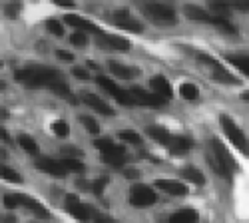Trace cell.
Here are the masks:
<instances>
[{
  "instance_id": "cell-1",
  "label": "cell",
  "mask_w": 249,
  "mask_h": 223,
  "mask_svg": "<svg viewBox=\"0 0 249 223\" xmlns=\"http://www.w3.org/2000/svg\"><path fill=\"white\" fill-rule=\"evenodd\" d=\"M14 78L24 82L26 86H36V88H50L52 84L56 82H62V74L54 68H48V66H28L24 70H16L14 72Z\"/></svg>"
},
{
  "instance_id": "cell-2",
  "label": "cell",
  "mask_w": 249,
  "mask_h": 223,
  "mask_svg": "<svg viewBox=\"0 0 249 223\" xmlns=\"http://www.w3.org/2000/svg\"><path fill=\"white\" fill-rule=\"evenodd\" d=\"M219 124H221V128H223V132H225V136L231 139V144L239 150V152H243V154H249V141H247V137L243 136V132L237 128V124L230 118V116H221L219 118Z\"/></svg>"
},
{
  "instance_id": "cell-3",
  "label": "cell",
  "mask_w": 249,
  "mask_h": 223,
  "mask_svg": "<svg viewBox=\"0 0 249 223\" xmlns=\"http://www.w3.org/2000/svg\"><path fill=\"white\" fill-rule=\"evenodd\" d=\"M142 10L146 12L154 20V22H158V24H174L176 22V12L168 4L150 2V4H142Z\"/></svg>"
},
{
  "instance_id": "cell-4",
  "label": "cell",
  "mask_w": 249,
  "mask_h": 223,
  "mask_svg": "<svg viewBox=\"0 0 249 223\" xmlns=\"http://www.w3.org/2000/svg\"><path fill=\"white\" fill-rule=\"evenodd\" d=\"M66 211L72 215V217H76L78 221H82V223H88V221H94V215L98 213L92 206H86V204H82V201L72 193V195H68L66 197Z\"/></svg>"
},
{
  "instance_id": "cell-5",
  "label": "cell",
  "mask_w": 249,
  "mask_h": 223,
  "mask_svg": "<svg viewBox=\"0 0 249 223\" xmlns=\"http://www.w3.org/2000/svg\"><path fill=\"white\" fill-rule=\"evenodd\" d=\"M96 42L108 52H128L130 50V40L122 38V36H112V34H106L104 30H98L96 32Z\"/></svg>"
},
{
  "instance_id": "cell-6",
  "label": "cell",
  "mask_w": 249,
  "mask_h": 223,
  "mask_svg": "<svg viewBox=\"0 0 249 223\" xmlns=\"http://www.w3.org/2000/svg\"><path fill=\"white\" fill-rule=\"evenodd\" d=\"M96 82H98L100 88H104L110 96H114L122 106H134V104H136V100L132 98V94L126 92V90H122L116 82H112L110 78H106V76H98V78H96Z\"/></svg>"
},
{
  "instance_id": "cell-7",
  "label": "cell",
  "mask_w": 249,
  "mask_h": 223,
  "mask_svg": "<svg viewBox=\"0 0 249 223\" xmlns=\"http://www.w3.org/2000/svg\"><path fill=\"white\" fill-rule=\"evenodd\" d=\"M156 199H158L156 191L146 184H136L130 189V204L136 206V207L152 206V204H156Z\"/></svg>"
},
{
  "instance_id": "cell-8",
  "label": "cell",
  "mask_w": 249,
  "mask_h": 223,
  "mask_svg": "<svg viewBox=\"0 0 249 223\" xmlns=\"http://www.w3.org/2000/svg\"><path fill=\"white\" fill-rule=\"evenodd\" d=\"M212 155L219 161V166L231 175V172H235L237 170V164H235V159L231 157V154L227 152V148L221 144V141L217 139V137H213L212 139Z\"/></svg>"
},
{
  "instance_id": "cell-9",
  "label": "cell",
  "mask_w": 249,
  "mask_h": 223,
  "mask_svg": "<svg viewBox=\"0 0 249 223\" xmlns=\"http://www.w3.org/2000/svg\"><path fill=\"white\" fill-rule=\"evenodd\" d=\"M199 60L212 68V76L217 80V82H221V84H239V82H237V78H235L233 74L227 72V68H223L215 58L207 56V54H199Z\"/></svg>"
},
{
  "instance_id": "cell-10",
  "label": "cell",
  "mask_w": 249,
  "mask_h": 223,
  "mask_svg": "<svg viewBox=\"0 0 249 223\" xmlns=\"http://www.w3.org/2000/svg\"><path fill=\"white\" fill-rule=\"evenodd\" d=\"M130 94H132V98L136 100V104H142V106H152V108H160V106H163L165 102H168V100H163L161 96H158V94H152V92L143 90V88H140V86H132Z\"/></svg>"
},
{
  "instance_id": "cell-11",
  "label": "cell",
  "mask_w": 249,
  "mask_h": 223,
  "mask_svg": "<svg viewBox=\"0 0 249 223\" xmlns=\"http://www.w3.org/2000/svg\"><path fill=\"white\" fill-rule=\"evenodd\" d=\"M112 20H114V24L124 28V30H130V32H142L143 26L142 22H138L136 18H132V14L128 10H116L112 14Z\"/></svg>"
},
{
  "instance_id": "cell-12",
  "label": "cell",
  "mask_w": 249,
  "mask_h": 223,
  "mask_svg": "<svg viewBox=\"0 0 249 223\" xmlns=\"http://www.w3.org/2000/svg\"><path fill=\"white\" fill-rule=\"evenodd\" d=\"M36 168L42 170V172H46V173H50V175H54V177H62V175L68 173L66 168L62 166L60 159H50V157H40V159L36 161Z\"/></svg>"
},
{
  "instance_id": "cell-13",
  "label": "cell",
  "mask_w": 249,
  "mask_h": 223,
  "mask_svg": "<svg viewBox=\"0 0 249 223\" xmlns=\"http://www.w3.org/2000/svg\"><path fill=\"white\" fill-rule=\"evenodd\" d=\"M82 102H84L86 106H90L92 110H96V112L104 114V116H114L112 106H108V104L104 102V100H102L100 96H96V94H90V92L82 94Z\"/></svg>"
},
{
  "instance_id": "cell-14",
  "label": "cell",
  "mask_w": 249,
  "mask_h": 223,
  "mask_svg": "<svg viewBox=\"0 0 249 223\" xmlns=\"http://www.w3.org/2000/svg\"><path fill=\"white\" fill-rule=\"evenodd\" d=\"M156 188L163 189L165 193H170V195H176V197L188 195V186H183L181 181H176V179H158Z\"/></svg>"
},
{
  "instance_id": "cell-15",
  "label": "cell",
  "mask_w": 249,
  "mask_h": 223,
  "mask_svg": "<svg viewBox=\"0 0 249 223\" xmlns=\"http://www.w3.org/2000/svg\"><path fill=\"white\" fill-rule=\"evenodd\" d=\"M14 195H16L18 206H24V207H28L32 213H36L38 217H42V219H48V217H50V213L46 211V207H44L42 204H38V201L30 199V197H26V195H20V193H14Z\"/></svg>"
},
{
  "instance_id": "cell-16",
  "label": "cell",
  "mask_w": 249,
  "mask_h": 223,
  "mask_svg": "<svg viewBox=\"0 0 249 223\" xmlns=\"http://www.w3.org/2000/svg\"><path fill=\"white\" fill-rule=\"evenodd\" d=\"M150 86H152L154 94L161 96L163 100H170V98H172V94H174L172 84H170V82H168V80H165L163 76H154V78L150 80Z\"/></svg>"
},
{
  "instance_id": "cell-17",
  "label": "cell",
  "mask_w": 249,
  "mask_h": 223,
  "mask_svg": "<svg viewBox=\"0 0 249 223\" xmlns=\"http://www.w3.org/2000/svg\"><path fill=\"white\" fill-rule=\"evenodd\" d=\"M194 148V141L190 137H185V136H174L172 141L168 144V150L176 155H181V154H188L190 150Z\"/></svg>"
},
{
  "instance_id": "cell-18",
  "label": "cell",
  "mask_w": 249,
  "mask_h": 223,
  "mask_svg": "<svg viewBox=\"0 0 249 223\" xmlns=\"http://www.w3.org/2000/svg\"><path fill=\"white\" fill-rule=\"evenodd\" d=\"M64 20H66L68 26H74V28H78L80 32H94V34L98 32V28H96L92 22H88V20L80 18V16H76V14H66Z\"/></svg>"
},
{
  "instance_id": "cell-19",
  "label": "cell",
  "mask_w": 249,
  "mask_h": 223,
  "mask_svg": "<svg viewBox=\"0 0 249 223\" xmlns=\"http://www.w3.org/2000/svg\"><path fill=\"white\" fill-rule=\"evenodd\" d=\"M183 12H185V16H188L190 20H197V22H213V16L207 12V10L199 8V6L188 4V6L183 8Z\"/></svg>"
},
{
  "instance_id": "cell-20",
  "label": "cell",
  "mask_w": 249,
  "mask_h": 223,
  "mask_svg": "<svg viewBox=\"0 0 249 223\" xmlns=\"http://www.w3.org/2000/svg\"><path fill=\"white\" fill-rule=\"evenodd\" d=\"M197 219H199L197 211L188 207V209H181V211L172 213L170 219H168V223H197Z\"/></svg>"
},
{
  "instance_id": "cell-21",
  "label": "cell",
  "mask_w": 249,
  "mask_h": 223,
  "mask_svg": "<svg viewBox=\"0 0 249 223\" xmlns=\"http://www.w3.org/2000/svg\"><path fill=\"white\" fill-rule=\"evenodd\" d=\"M146 132H148L156 141L163 144V146H168L170 141H172V137H174V136H172L168 130H165L163 126H148V128H146Z\"/></svg>"
},
{
  "instance_id": "cell-22",
  "label": "cell",
  "mask_w": 249,
  "mask_h": 223,
  "mask_svg": "<svg viewBox=\"0 0 249 223\" xmlns=\"http://www.w3.org/2000/svg\"><path fill=\"white\" fill-rule=\"evenodd\" d=\"M104 161L110 164V166H116V168L124 166V161H126V150H124L122 146H118V150H114L110 154H104Z\"/></svg>"
},
{
  "instance_id": "cell-23",
  "label": "cell",
  "mask_w": 249,
  "mask_h": 223,
  "mask_svg": "<svg viewBox=\"0 0 249 223\" xmlns=\"http://www.w3.org/2000/svg\"><path fill=\"white\" fill-rule=\"evenodd\" d=\"M108 68H110V72H112L114 76H118V78H122V80H130L132 76H136V70L124 66V64H120V62H108Z\"/></svg>"
},
{
  "instance_id": "cell-24",
  "label": "cell",
  "mask_w": 249,
  "mask_h": 223,
  "mask_svg": "<svg viewBox=\"0 0 249 223\" xmlns=\"http://www.w3.org/2000/svg\"><path fill=\"white\" fill-rule=\"evenodd\" d=\"M181 177H185V179L194 181V184H197V186H203V184H205V177H203V173H201L199 170L192 168V166H188V168H183V170H181Z\"/></svg>"
},
{
  "instance_id": "cell-25",
  "label": "cell",
  "mask_w": 249,
  "mask_h": 223,
  "mask_svg": "<svg viewBox=\"0 0 249 223\" xmlns=\"http://www.w3.org/2000/svg\"><path fill=\"white\" fill-rule=\"evenodd\" d=\"M18 146L22 148V150H26L28 154H38V144H36V139L30 137V136H26V134H20V136H18Z\"/></svg>"
},
{
  "instance_id": "cell-26",
  "label": "cell",
  "mask_w": 249,
  "mask_h": 223,
  "mask_svg": "<svg viewBox=\"0 0 249 223\" xmlns=\"http://www.w3.org/2000/svg\"><path fill=\"white\" fill-rule=\"evenodd\" d=\"M210 8H212V16H215V18H227V16H230L231 4H227V2H212Z\"/></svg>"
},
{
  "instance_id": "cell-27",
  "label": "cell",
  "mask_w": 249,
  "mask_h": 223,
  "mask_svg": "<svg viewBox=\"0 0 249 223\" xmlns=\"http://www.w3.org/2000/svg\"><path fill=\"white\" fill-rule=\"evenodd\" d=\"M62 161V166L66 168V172H72V173H82L84 172V164L78 159H72V157H64V159H60Z\"/></svg>"
},
{
  "instance_id": "cell-28",
  "label": "cell",
  "mask_w": 249,
  "mask_h": 223,
  "mask_svg": "<svg viewBox=\"0 0 249 223\" xmlns=\"http://www.w3.org/2000/svg\"><path fill=\"white\" fill-rule=\"evenodd\" d=\"M233 66H237L245 76H249V56H230L227 58Z\"/></svg>"
},
{
  "instance_id": "cell-29",
  "label": "cell",
  "mask_w": 249,
  "mask_h": 223,
  "mask_svg": "<svg viewBox=\"0 0 249 223\" xmlns=\"http://www.w3.org/2000/svg\"><path fill=\"white\" fill-rule=\"evenodd\" d=\"M94 146H96V150H100L102 154H110V152L118 150V146L114 144V141H112V139H108V137H102V139H96V141H94Z\"/></svg>"
},
{
  "instance_id": "cell-30",
  "label": "cell",
  "mask_w": 249,
  "mask_h": 223,
  "mask_svg": "<svg viewBox=\"0 0 249 223\" xmlns=\"http://www.w3.org/2000/svg\"><path fill=\"white\" fill-rule=\"evenodd\" d=\"M179 92H181V96L185 98V100H197L199 98V90H197V86L196 84H181V88H179Z\"/></svg>"
},
{
  "instance_id": "cell-31",
  "label": "cell",
  "mask_w": 249,
  "mask_h": 223,
  "mask_svg": "<svg viewBox=\"0 0 249 223\" xmlns=\"http://www.w3.org/2000/svg\"><path fill=\"white\" fill-rule=\"evenodd\" d=\"M52 130H54V134H56L58 137H66V136L70 134V126L66 124L64 120H56L54 124H52Z\"/></svg>"
},
{
  "instance_id": "cell-32",
  "label": "cell",
  "mask_w": 249,
  "mask_h": 223,
  "mask_svg": "<svg viewBox=\"0 0 249 223\" xmlns=\"http://www.w3.org/2000/svg\"><path fill=\"white\" fill-rule=\"evenodd\" d=\"M80 121L84 124V128H86L90 134H100V124H98L94 118H90V116H80Z\"/></svg>"
},
{
  "instance_id": "cell-33",
  "label": "cell",
  "mask_w": 249,
  "mask_h": 223,
  "mask_svg": "<svg viewBox=\"0 0 249 223\" xmlns=\"http://www.w3.org/2000/svg\"><path fill=\"white\" fill-rule=\"evenodd\" d=\"M0 175H2L4 179H8V181H14V184H20V181H22V177H20V175H18L14 170L6 168V166L0 168Z\"/></svg>"
},
{
  "instance_id": "cell-34",
  "label": "cell",
  "mask_w": 249,
  "mask_h": 223,
  "mask_svg": "<svg viewBox=\"0 0 249 223\" xmlns=\"http://www.w3.org/2000/svg\"><path fill=\"white\" fill-rule=\"evenodd\" d=\"M46 28L54 34V36H64V28H62V24L58 22V20H54V18H50V20H46Z\"/></svg>"
},
{
  "instance_id": "cell-35",
  "label": "cell",
  "mask_w": 249,
  "mask_h": 223,
  "mask_svg": "<svg viewBox=\"0 0 249 223\" xmlns=\"http://www.w3.org/2000/svg\"><path fill=\"white\" fill-rule=\"evenodd\" d=\"M120 137H122L124 141H128V144L142 146V137H140L138 134H134V132H122V134H120Z\"/></svg>"
},
{
  "instance_id": "cell-36",
  "label": "cell",
  "mask_w": 249,
  "mask_h": 223,
  "mask_svg": "<svg viewBox=\"0 0 249 223\" xmlns=\"http://www.w3.org/2000/svg\"><path fill=\"white\" fill-rule=\"evenodd\" d=\"M70 42L74 44V46H84L86 42H88V36H86V32H74L72 36H70Z\"/></svg>"
},
{
  "instance_id": "cell-37",
  "label": "cell",
  "mask_w": 249,
  "mask_h": 223,
  "mask_svg": "<svg viewBox=\"0 0 249 223\" xmlns=\"http://www.w3.org/2000/svg\"><path fill=\"white\" fill-rule=\"evenodd\" d=\"M4 14L8 16V18H14L20 10H22V6H20V2H8V4H4Z\"/></svg>"
},
{
  "instance_id": "cell-38",
  "label": "cell",
  "mask_w": 249,
  "mask_h": 223,
  "mask_svg": "<svg viewBox=\"0 0 249 223\" xmlns=\"http://www.w3.org/2000/svg\"><path fill=\"white\" fill-rule=\"evenodd\" d=\"M108 186V177H102V179H96L94 184H92V191L96 193V195H102L104 193V188Z\"/></svg>"
},
{
  "instance_id": "cell-39",
  "label": "cell",
  "mask_w": 249,
  "mask_h": 223,
  "mask_svg": "<svg viewBox=\"0 0 249 223\" xmlns=\"http://www.w3.org/2000/svg\"><path fill=\"white\" fill-rule=\"evenodd\" d=\"M94 223H120V221H116L114 217H110L106 213H96L94 215Z\"/></svg>"
},
{
  "instance_id": "cell-40",
  "label": "cell",
  "mask_w": 249,
  "mask_h": 223,
  "mask_svg": "<svg viewBox=\"0 0 249 223\" xmlns=\"http://www.w3.org/2000/svg\"><path fill=\"white\" fill-rule=\"evenodd\" d=\"M62 154H64V155H68V157H72V159H78V157L82 155V152H80V150H76V148H70V146H68V148H66V146L62 148Z\"/></svg>"
},
{
  "instance_id": "cell-41",
  "label": "cell",
  "mask_w": 249,
  "mask_h": 223,
  "mask_svg": "<svg viewBox=\"0 0 249 223\" xmlns=\"http://www.w3.org/2000/svg\"><path fill=\"white\" fill-rule=\"evenodd\" d=\"M74 76L80 78V80H88V72L82 70V68H74Z\"/></svg>"
},
{
  "instance_id": "cell-42",
  "label": "cell",
  "mask_w": 249,
  "mask_h": 223,
  "mask_svg": "<svg viewBox=\"0 0 249 223\" xmlns=\"http://www.w3.org/2000/svg\"><path fill=\"white\" fill-rule=\"evenodd\" d=\"M56 54H58L62 60H66V62H72V60H74V56H72L70 52H64V50H58Z\"/></svg>"
},
{
  "instance_id": "cell-43",
  "label": "cell",
  "mask_w": 249,
  "mask_h": 223,
  "mask_svg": "<svg viewBox=\"0 0 249 223\" xmlns=\"http://www.w3.org/2000/svg\"><path fill=\"white\" fill-rule=\"evenodd\" d=\"M231 6L237 10H249V0H245V2H231Z\"/></svg>"
},
{
  "instance_id": "cell-44",
  "label": "cell",
  "mask_w": 249,
  "mask_h": 223,
  "mask_svg": "<svg viewBox=\"0 0 249 223\" xmlns=\"http://www.w3.org/2000/svg\"><path fill=\"white\" fill-rule=\"evenodd\" d=\"M76 186H78L80 189H88V188H92V184H90V181H86V179H78V181H76Z\"/></svg>"
},
{
  "instance_id": "cell-45",
  "label": "cell",
  "mask_w": 249,
  "mask_h": 223,
  "mask_svg": "<svg viewBox=\"0 0 249 223\" xmlns=\"http://www.w3.org/2000/svg\"><path fill=\"white\" fill-rule=\"evenodd\" d=\"M54 2H56L58 6H74L72 0H54Z\"/></svg>"
},
{
  "instance_id": "cell-46",
  "label": "cell",
  "mask_w": 249,
  "mask_h": 223,
  "mask_svg": "<svg viewBox=\"0 0 249 223\" xmlns=\"http://www.w3.org/2000/svg\"><path fill=\"white\" fill-rule=\"evenodd\" d=\"M124 173H126V175H128L130 179H132V177H138V172H136V170H126Z\"/></svg>"
},
{
  "instance_id": "cell-47",
  "label": "cell",
  "mask_w": 249,
  "mask_h": 223,
  "mask_svg": "<svg viewBox=\"0 0 249 223\" xmlns=\"http://www.w3.org/2000/svg\"><path fill=\"white\" fill-rule=\"evenodd\" d=\"M2 223H14V217L6 215V217H2Z\"/></svg>"
},
{
  "instance_id": "cell-48",
  "label": "cell",
  "mask_w": 249,
  "mask_h": 223,
  "mask_svg": "<svg viewBox=\"0 0 249 223\" xmlns=\"http://www.w3.org/2000/svg\"><path fill=\"white\" fill-rule=\"evenodd\" d=\"M0 137H2V141H8V139H10V137H8V134H6L4 130H2V132H0Z\"/></svg>"
},
{
  "instance_id": "cell-49",
  "label": "cell",
  "mask_w": 249,
  "mask_h": 223,
  "mask_svg": "<svg viewBox=\"0 0 249 223\" xmlns=\"http://www.w3.org/2000/svg\"><path fill=\"white\" fill-rule=\"evenodd\" d=\"M241 100H245V102H249V92H243V94H241Z\"/></svg>"
}]
</instances>
